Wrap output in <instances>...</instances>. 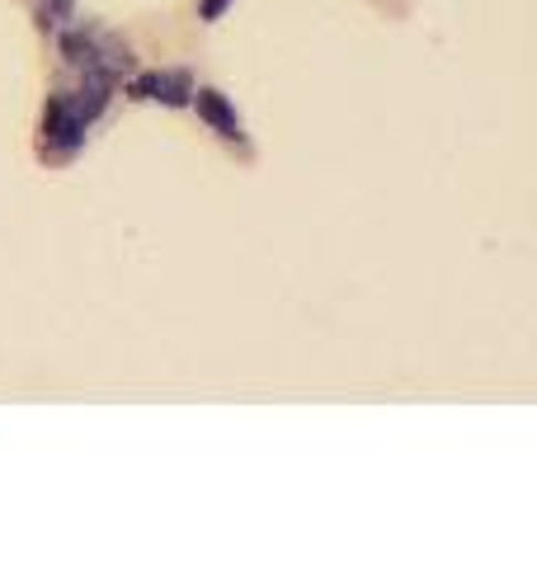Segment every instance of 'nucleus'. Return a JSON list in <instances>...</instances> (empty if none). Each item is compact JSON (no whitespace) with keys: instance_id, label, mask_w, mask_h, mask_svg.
Returning <instances> with one entry per match:
<instances>
[{"instance_id":"nucleus-5","label":"nucleus","mask_w":537,"mask_h":565,"mask_svg":"<svg viewBox=\"0 0 537 565\" xmlns=\"http://www.w3.org/2000/svg\"><path fill=\"white\" fill-rule=\"evenodd\" d=\"M227 6H231V0H203V6H199V20H208V24H218V20H222V14H227Z\"/></svg>"},{"instance_id":"nucleus-1","label":"nucleus","mask_w":537,"mask_h":565,"mask_svg":"<svg viewBox=\"0 0 537 565\" xmlns=\"http://www.w3.org/2000/svg\"><path fill=\"white\" fill-rule=\"evenodd\" d=\"M90 132V122L81 118V109L71 104V95H52L48 109H43V147L48 151H76Z\"/></svg>"},{"instance_id":"nucleus-4","label":"nucleus","mask_w":537,"mask_h":565,"mask_svg":"<svg viewBox=\"0 0 537 565\" xmlns=\"http://www.w3.org/2000/svg\"><path fill=\"white\" fill-rule=\"evenodd\" d=\"M76 14V0H39V24L43 29H62Z\"/></svg>"},{"instance_id":"nucleus-3","label":"nucleus","mask_w":537,"mask_h":565,"mask_svg":"<svg viewBox=\"0 0 537 565\" xmlns=\"http://www.w3.org/2000/svg\"><path fill=\"white\" fill-rule=\"evenodd\" d=\"M189 104L199 109V118H203L222 141H236V147L245 141V122H241L236 109H231V99H227L222 90H199V85H193V99H189Z\"/></svg>"},{"instance_id":"nucleus-2","label":"nucleus","mask_w":537,"mask_h":565,"mask_svg":"<svg viewBox=\"0 0 537 565\" xmlns=\"http://www.w3.org/2000/svg\"><path fill=\"white\" fill-rule=\"evenodd\" d=\"M133 99H156L166 109H185L193 99V81L189 71H147V76L133 81Z\"/></svg>"}]
</instances>
